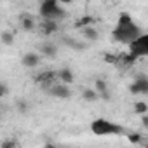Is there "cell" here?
Here are the masks:
<instances>
[{"label": "cell", "instance_id": "18", "mask_svg": "<svg viewBox=\"0 0 148 148\" xmlns=\"http://www.w3.org/2000/svg\"><path fill=\"white\" fill-rule=\"evenodd\" d=\"M94 91H96L98 94L106 92V91H108V89H106V82H105V80H101V79H98V80L94 82Z\"/></svg>", "mask_w": 148, "mask_h": 148}, {"label": "cell", "instance_id": "13", "mask_svg": "<svg viewBox=\"0 0 148 148\" xmlns=\"http://www.w3.org/2000/svg\"><path fill=\"white\" fill-rule=\"evenodd\" d=\"M82 33H84V38H87V40H91V42H96V40L99 38V33H98V30H96L94 26H87V28H84Z\"/></svg>", "mask_w": 148, "mask_h": 148}, {"label": "cell", "instance_id": "3", "mask_svg": "<svg viewBox=\"0 0 148 148\" xmlns=\"http://www.w3.org/2000/svg\"><path fill=\"white\" fill-rule=\"evenodd\" d=\"M112 35H113V38L117 42H127V44H131L134 38H138L141 35V30H139L138 25L132 23L129 26H117Z\"/></svg>", "mask_w": 148, "mask_h": 148}, {"label": "cell", "instance_id": "9", "mask_svg": "<svg viewBox=\"0 0 148 148\" xmlns=\"http://www.w3.org/2000/svg\"><path fill=\"white\" fill-rule=\"evenodd\" d=\"M40 30L44 35H52L56 33L59 28H58V21H52V19H44L42 25H40Z\"/></svg>", "mask_w": 148, "mask_h": 148}, {"label": "cell", "instance_id": "7", "mask_svg": "<svg viewBox=\"0 0 148 148\" xmlns=\"http://www.w3.org/2000/svg\"><path fill=\"white\" fill-rule=\"evenodd\" d=\"M56 77H58V73H56V71H52V70H45V71L40 73V75L35 77V82L40 84V86H49V84H54V79H56Z\"/></svg>", "mask_w": 148, "mask_h": 148}, {"label": "cell", "instance_id": "26", "mask_svg": "<svg viewBox=\"0 0 148 148\" xmlns=\"http://www.w3.org/2000/svg\"><path fill=\"white\" fill-rule=\"evenodd\" d=\"M141 122H143V127H148V117L146 115H141Z\"/></svg>", "mask_w": 148, "mask_h": 148}, {"label": "cell", "instance_id": "27", "mask_svg": "<svg viewBox=\"0 0 148 148\" xmlns=\"http://www.w3.org/2000/svg\"><path fill=\"white\" fill-rule=\"evenodd\" d=\"M44 148H58V146H56V145H52V143H47Z\"/></svg>", "mask_w": 148, "mask_h": 148}, {"label": "cell", "instance_id": "6", "mask_svg": "<svg viewBox=\"0 0 148 148\" xmlns=\"http://www.w3.org/2000/svg\"><path fill=\"white\" fill-rule=\"evenodd\" d=\"M49 94L56 96V98H61V99H68L71 96V91L64 86V84H52L49 87Z\"/></svg>", "mask_w": 148, "mask_h": 148}, {"label": "cell", "instance_id": "12", "mask_svg": "<svg viewBox=\"0 0 148 148\" xmlns=\"http://www.w3.org/2000/svg\"><path fill=\"white\" fill-rule=\"evenodd\" d=\"M58 77L61 79V82H63L64 86L73 82V73H71L70 68H63V70H59V71H58Z\"/></svg>", "mask_w": 148, "mask_h": 148}, {"label": "cell", "instance_id": "21", "mask_svg": "<svg viewBox=\"0 0 148 148\" xmlns=\"http://www.w3.org/2000/svg\"><path fill=\"white\" fill-rule=\"evenodd\" d=\"M127 139H129V143L138 145V143H141V141H143V136H141L139 132H131V134H127Z\"/></svg>", "mask_w": 148, "mask_h": 148}, {"label": "cell", "instance_id": "22", "mask_svg": "<svg viewBox=\"0 0 148 148\" xmlns=\"http://www.w3.org/2000/svg\"><path fill=\"white\" fill-rule=\"evenodd\" d=\"M16 146H18V141L12 139V138L11 139H4L2 145H0V148H16Z\"/></svg>", "mask_w": 148, "mask_h": 148}, {"label": "cell", "instance_id": "25", "mask_svg": "<svg viewBox=\"0 0 148 148\" xmlns=\"http://www.w3.org/2000/svg\"><path fill=\"white\" fill-rule=\"evenodd\" d=\"M5 92H7V87H5L4 84H0V98L5 96Z\"/></svg>", "mask_w": 148, "mask_h": 148}, {"label": "cell", "instance_id": "10", "mask_svg": "<svg viewBox=\"0 0 148 148\" xmlns=\"http://www.w3.org/2000/svg\"><path fill=\"white\" fill-rule=\"evenodd\" d=\"M21 28H23L25 32H32V30L35 28V19H33L28 12L21 14Z\"/></svg>", "mask_w": 148, "mask_h": 148}, {"label": "cell", "instance_id": "24", "mask_svg": "<svg viewBox=\"0 0 148 148\" xmlns=\"http://www.w3.org/2000/svg\"><path fill=\"white\" fill-rule=\"evenodd\" d=\"M16 106H18V112H19V113H26V112H28V103H26V101H21V99H19Z\"/></svg>", "mask_w": 148, "mask_h": 148}, {"label": "cell", "instance_id": "20", "mask_svg": "<svg viewBox=\"0 0 148 148\" xmlns=\"http://www.w3.org/2000/svg\"><path fill=\"white\" fill-rule=\"evenodd\" d=\"M64 44L66 45H70L71 49H77V51H82L86 45H82V44H79L77 40H73V38H68V37H64Z\"/></svg>", "mask_w": 148, "mask_h": 148}, {"label": "cell", "instance_id": "2", "mask_svg": "<svg viewBox=\"0 0 148 148\" xmlns=\"http://www.w3.org/2000/svg\"><path fill=\"white\" fill-rule=\"evenodd\" d=\"M40 16L44 19L58 21V19L64 18V9L59 7L58 0H44V2L40 4Z\"/></svg>", "mask_w": 148, "mask_h": 148}, {"label": "cell", "instance_id": "5", "mask_svg": "<svg viewBox=\"0 0 148 148\" xmlns=\"http://www.w3.org/2000/svg\"><path fill=\"white\" fill-rule=\"evenodd\" d=\"M129 91L132 94H148V79H146V75H138L136 80L129 86Z\"/></svg>", "mask_w": 148, "mask_h": 148}, {"label": "cell", "instance_id": "17", "mask_svg": "<svg viewBox=\"0 0 148 148\" xmlns=\"http://www.w3.org/2000/svg\"><path fill=\"white\" fill-rule=\"evenodd\" d=\"M134 112H136L138 115H146V112H148V105H146L145 101H138V103L134 105Z\"/></svg>", "mask_w": 148, "mask_h": 148}, {"label": "cell", "instance_id": "1", "mask_svg": "<svg viewBox=\"0 0 148 148\" xmlns=\"http://www.w3.org/2000/svg\"><path fill=\"white\" fill-rule=\"evenodd\" d=\"M91 131L96 134V136H112V134H122L124 129L115 124V122H110L106 119H96L91 122Z\"/></svg>", "mask_w": 148, "mask_h": 148}, {"label": "cell", "instance_id": "11", "mask_svg": "<svg viewBox=\"0 0 148 148\" xmlns=\"http://www.w3.org/2000/svg\"><path fill=\"white\" fill-rule=\"evenodd\" d=\"M40 52H42L45 58H51V59H54V58L58 56V47H56L54 44H44V45L40 47Z\"/></svg>", "mask_w": 148, "mask_h": 148}, {"label": "cell", "instance_id": "19", "mask_svg": "<svg viewBox=\"0 0 148 148\" xmlns=\"http://www.w3.org/2000/svg\"><path fill=\"white\" fill-rule=\"evenodd\" d=\"M0 40H2V44H5V45H11V44L14 42V35H12L11 32H2Z\"/></svg>", "mask_w": 148, "mask_h": 148}, {"label": "cell", "instance_id": "16", "mask_svg": "<svg viewBox=\"0 0 148 148\" xmlns=\"http://www.w3.org/2000/svg\"><path fill=\"white\" fill-rule=\"evenodd\" d=\"M132 23H134V21H132L131 14L122 12V14L119 16V23H117V26H129V25H132Z\"/></svg>", "mask_w": 148, "mask_h": 148}, {"label": "cell", "instance_id": "23", "mask_svg": "<svg viewBox=\"0 0 148 148\" xmlns=\"http://www.w3.org/2000/svg\"><path fill=\"white\" fill-rule=\"evenodd\" d=\"M105 61H106V63H112V64H117V63H119V56H115V54H112V52H106V54H105Z\"/></svg>", "mask_w": 148, "mask_h": 148}, {"label": "cell", "instance_id": "8", "mask_svg": "<svg viewBox=\"0 0 148 148\" xmlns=\"http://www.w3.org/2000/svg\"><path fill=\"white\" fill-rule=\"evenodd\" d=\"M23 64H25L26 68H35V66L40 64V56H38L37 52H26V54L23 56Z\"/></svg>", "mask_w": 148, "mask_h": 148}, {"label": "cell", "instance_id": "4", "mask_svg": "<svg viewBox=\"0 0 148 148\" xmlns=\"http://www.w3.org/2000/svg\"><path fill=\"white\" fill-rule=\"evenodd\" d=\"M129 49L134 58H141V56H146L148 54V35L141 33L138 38H134L131 44H129Z\"/></svg>", "mask_w": 148, "mask_h": 148}, {"label": "cell", "instance_id": "14", "mask_svg": "<svg viewBox=\"0 0 148 148\" xmlns=\"http://www.w3.org/2000/svg\"><path fill=\"white\" fill-rule=\"evenodd\" d=\"M94 23H96V19L92 18V16H84V18H80V19H77V23H75V26L77 28H87V26H94Z\"/></svg>", "mask_w": 148, "mask_h": 148}, {"label": "cell", "instance_id": "15", "mask_svg": "<svg viewBox=\"0 0 148 148\" xmlns=\"http://www.w3.org/2000/svg\"><path fill=\"white\" fill-rule=\"evenodd\" d=\"M82 98H84L87 103H92V101H96V99H98V92H96L94 89L87 87V89H84V92H82Z\"/></svg>", "mask_w": 148, "mask_h": 148}]
</instances>
